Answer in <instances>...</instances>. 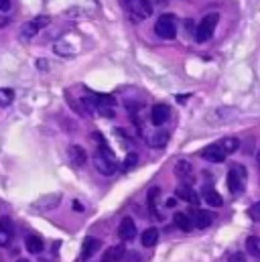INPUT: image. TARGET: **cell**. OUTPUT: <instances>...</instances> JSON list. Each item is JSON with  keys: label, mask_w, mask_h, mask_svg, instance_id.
<instances>
[{"label": "cell", "mask_w": 260, "mask_h": 262, "mask_svg": "<svg viewBox=\"0 0 260 262\" xmlns=\"http://www.w3.org/2000/svg\"><path fill=\"white\" fill-rule=\"evenodd\" d=\"M218 20H220V15L218 13H211L208 17H203V20L199 22L197 29H195V41L197 43L209 41L211 35H213V31H216V27H218Z\"/></svg>", "instance_id": "7a4b0ae2"}, {"label": "cell", "mask_w": 260, "mask_h": 262, "mask_svg": "<svg viewBox=\"0 0 260 262\" xmlns=\"http://www.w3.org/2000/svg\"><path fill=\"white\" fill-rule=\"evenodd\" d=\"M17 262H29V260H25V258H22V260H17Z\"/></svg>", "instance_id": "d590c367"}, {"label": "cell", "mask_w": 260, "mask_h": 262, "mask_svg": "<svg viewBox=\"0 0 260 262\" xmlns=\"http://www.w3.org/2000/svg\"><path fill=\"white\" fill-rule=\"evenodd\" d=\"M246 169L242 165H232L228 171V189L234 193V195H240L246 187Z\"/></svg>", "instance_id": "3957f363"}, {"label": "cell", "mask_w": 260, "mask_h": 262, "mask_svg": "<svg viewBox=\"0 0 260 262\" xmlns=\"http://www.w3.org/2000/svg\"><path fill=\"white\" fill-rule=\"evenodd\" d=\"M10 10V0H0V13H8Z\"/></svg>", "instance_id": "1f68e13d"}, {"label": "cell", "mask_w": 260, "mask_h": 262, "mask_svg": "<svg viewBox=\"0 0 260 262\" xmlns=\"http://www.w3.org/2000/svg\"><path fill=\"white\" fill-rule=\"evenodd\" d=\"M155 33L161 39H175L177 35V20L173 15H161L155 22Z\"/></svg>", "instance_id": "277c9868"}, {"label": "cell", "mask_w": 260, "mask_h": 262, "mask_svg": "<svg viewBox=\"0 0 260 262\" xmlns=\"http://www.w3.org/2000/svg\"><path fill=\"white\" fill-rule=\"evenodd\" d=\"M175 197L181 199V201L191 203V206H197V203H199V195H197V193L191 189L189 185H179V187L175 189Z\"/></svg>", "instance_id": "4fadbf2b"}, {"label": "cell", "mask_w": 260, "mask_h": 262, "mask_svg": "<svg viewBox=\"0 0 260 262\" xmlns=\"http://www.w3.org/2000/svg\"><path fill=\"white\" fill-rule=\"evenodd\" d=\"M191 220H193V226L203 230V227H209L211 222H213V213L211 211H206V210H195L191 211Z\"/></svg>", "instance_id": "7c38bea8"}, {"label": "cell", "mask_w": 260, "mask_h": 262, "mask_svg": "<svg viewBox=\"0 0 260 262\" xmlns=\"http://www.w3.org/2000/svg\"><path fill=\"white\" fill-rule=\"evenodd\" d=\"M250 218L254 222H260V203H256V206L250 208Z\"/></svg>", "instance_id": "f1b7e54d"}, {"label": "cell", "mask_w": 260, "mask_h": 262, "mask_svg": "<svg viewBox=\"0 0 260 262\" xmlns=\"http://www.w3.org/2000/svg\"><path fill=\"white\" fill-rule=\"evenodd\" d=\"M165 206H167V208H175V206H177V197H169Z\"/></svg>", "instance_id": "d6a6232c"}, {"label": "cell", "mask_w": 260, "mask_h": 262, "mask_svg": "<svg viewBox=\"0 0 260 262\" xmlns=\"http://www.w3.org/2000/svg\"><path fill=\"white\" fill-rule=\"evenodd\" d=\"M94 167L98 173L102 175H114L116 173V161H114V155H112V151L108 149V144L106 146H100L98 153L94 155Z\"/></svg>", "instance_id": "6da1fadb"}, {"label": "cell", "mask_w": 260, "mask_h": 262, "mask_svg": "<svg viewBox=\"0 0 260 262\" xmlns=\"http://www.w3.org/2000/svg\"><path fill=\"white\" fill-rule=\"evenodd\" d=\"M175 175L181 179V181H187V183H191L193 181V167H191L189 161H177L175 163Z\"/></svg>", "instance_id": "5bb4252c"}, {"label": "cell", "mask_w": 260, "mask_h": 262, "mask_svg": "<svg viewBox=\"0 0 260 262\" xmlns=\"http://www.w3.org/2000/svg\"><path fill=\"white\" fill-rule=\"evenodd\" d=\"M10 240H13V234L6 232V230H0V246L10 244Z\"/></svg>", "instance_id": "484cf974"}, {"label": "cell", "mask_w": 260, "mask_h": 262, "mask_svg": "<svg viewBox=\"0 0 260 262\" xmlns=\"http://www.w3.org/2000/svg\"><path fill=\"white\" fill-rule=\"evenodd\" d=\"M55 53H59V55H63V53H73V49L69 47V45H65V43H57V45H55Z\"/></svg>", "instance_id": "83f0119b"}, {"label": "cell", "mask_w": 260, "mask_h": 262, "mask_svg": "<svg viewBox=\"0 0 260 262\" xmlns=\"http://www.w3.org/2000/svg\"><path fill=\"white\" fill-rule=\"evenodd\" d=\"M228 262H246V258H244V254L242 252H236V254H232L230 256V260Z\"/></svg>", "instance_id": "4dcf8cb0"}, {"label": "cell", "mask_w": 260, "mask_h": 262, "mask_svg": "<svg viewBox=\"0 0 260 262\" xmlns=\"http://www.w3.org/2000/svg\"><path fill=\"white\" fill-rule=\"evenodd\" d=\"M156 240H159V230H156V227H149V230H144L142 236H140V242H142L144 248L155 246Z\"/></svg>", "instance_id": "ac0fdd59"}, {"label": "cell", "mask_w": 260, "mask_h": 262, "mask_svg": "<svg viewBox=\"0 0 260 262\" xmlns=\"http://www.w3.org/2000/svg\"><path fill=\"white\" fill-rule=\"evenodd\" d=\"M173 220H175V226L181 227L183 232H191V230H193V220H191V215H187V213H175Z\"/></svg>", "instance_id": "e0dca14e"}, {"label": "cell", "mask_w": 260, "mask_h": 262, "mask_svg": "<svg viewBox=\"0 0 260 262\" xmlns=\"http://www.w3.org/2000/svg\"><path fill=\"white\" fill-rule=\"evenodd\" d=\"M59 201H61V193H51V195L41 197L39 201L33 203L31 210H35V211H47V210L57 208V206H59Z\"/></svg>", "instance_id": "52a82bcc"}, {"label": "cell", "mask_w": 260, "mask_h": 262, "mask_svg": "<svg viewBox=\"0 0 260 262\" xmlns=\"http://www.w3.org/2000/svg\"><path fill=\"white\" fill-rule=\"evenodd\" d=\"M256 163H258V169H260V153L256 155Z\"/></svg>", "instance_id": "e575fe53"}, {"label": "cell", "mask_w": 260, "mask_h": 262, "mask_svg": "<svg viewBox=\"0 0 260 262\" xmlns=\"http://www.w3.org/2000/svg\"><path fill=\"white\" fill-rule=\"evenodd\" d=\"M0 230H6V232H10V234H13L15 226H13V222H10L8 218H0Z\"/></svg>", "instance_id": "d4e9b609"}, {"label": "cell", "mask_w": 260, "mask_h": 262, "mask_svg": "<svg viewBox=\"0 0 260 262\" xmlns=\"http://www.w3.org/2000/svg\"><path fill=\"white\" fill-rule=\"evenodd\" d=\"M118 236L122 238V240H134L137 238V224H134V220L132 218H124L122 222H120V226H118Z\"/></svg>", "instance_id": "30bf717a"}, {"label": "cell", "mask_w": 260, "mask_h": 262, "mask_svg": "<svg viewBox=\"0 0 260 262\" xmlns=\"http://www.w3.org/2000/svg\"><path fill=\"white\" fill-rule=\"evenodd\" d=\"M102 262H108V260H102Z\"/></svg>", "instance_id": "8d00e7d4"}, {"label": "cell", "mask_w": 260, "mask_h": 262, "mask_svg": "<svg viewBox=\"0 0 260 262\" xmlns=\"http://www.w3.org/2000/svg\"><path fill=\"white\" fill-rule=\"evenodd\" d=\"M102 248V242L98 240V238H92V236H87L86 240H84V246H82V260H87V258H92L98 250Z\"/></svg>", "instance_id": "9a60e30c"}, {"label": "cell", "mask_w": 260, "mask_h": 262, "mask_svg": "<svg viewBox=\"0 0 260 262\" xmlns=\"http://www.w3.org/2000/svg\"><path fill=\"white\" fill-rule=\"evenodd\" d=\"M130 13L134 15V18H149L153 15V4L149 0H132L128 4Z\"/></svg>", "instance_id": "8992f818"}, {"label": "cell", "mask_w": 260, "mask_h": 262, "mask_svg": "<svg viewBox=\"0 0 260 262\" xmlns=\"http://www.w3.org/2000/svg\"><path fill=\"white\" fill-rule=\"evenodd\" d=\"M49 22H51L49 17H35L33 20L25 22V25L20 27V39H22V41H31L33 37H37V35H39V31H41V29L49 27Z\"/></svg>", "instance_id": "5b68a950"}, {"label": "cell", "mask_w": 260, "mask_h": 262, "mask_svg": "<svg viewBox=\"0 0 260 262\" xmlns=\"http://www.w3.org/2000/svg\"><path fill=\"white\" fill-rule=\"evenodd\" d=\"M220 146L224 149L225 155H232V153H236V151L240 149V140L236 139V136H228V139H224V140L220 142Z\"/></svg>", "instance_id": "44dd1931"}, {"label": "cell", "mask_w": 260, "mask_h": 262, "mask_svg": "<svg viewBox=\"0 0 260 262\" xmlns=\"http://www.w3.org/2000/svg\"><path fill=\"white\" fill-rule=\"evenodd\" d=\"M67 158H69V163L75 169H80V167H84L87 163V155H86V151L82 149L80 144H71L69 146V151H67Z\"/></svg>", "instance_id": "9c48e42d"}, {"label": "cell", "mask_w": 260, "mask_h": 262, "mask_svg": "<svg viewBox=\"0 0 260 262\" xmlns=\"http://www.w3.org/2000/svg\"><path fill=\"white\" fill-rule=\"evenodd\" d=\"M98 114L106 118H114V108H108V106H98Z\"/></svg>", "instance_id": "4316f807"}, {"label": "cell", "mask_w": 260, "mask_h": 262, "mask_svg": "<svg viewBox=\"0 0 260 262\" xmlns=\"http://www.w3.org/2000/svg\"><path fill=\"white\" fill-rule=\"evenodd\" d=\"M225 157L228 155L224 153V149L220 144H209L201 151V158H206V161H209V163H224Z\"/></svg>", "instance_id": "ba28073f"}, {"label": "cell", "mask_w": 260, "mask_h": 262, "mask_svg": "<svg viewBox=\"0 0 260 262\" xmlns=\"http://www.w3.org/2000/svg\"><path fill=\"white\" fill-rule=\"evenodd\" d=\"M167 142H169V132H165V130L155 132L151 139H149V144L153 146V149H163Z\"/></svg>", "instance_id": "ffe728a7"}, {"label": "cell", "mask_w": 260, "mask_h": 262, "mask_svg": "<svg viewBox=\"0 0 260 262\" xmlns=\"http://www.w3.org/2000/svg\"><path fill=\"white\" fill-rule=\"evenodd\" d=\"M169 116H171V108H169L167 104H155L153 110H151V120H153V124H156V126L165 124L169 120Z\"/></svg>", "instance_id": "8fae6325"}, {"label": "cell", "mask_w": 260, "mask_h": 262, "mask_svg": "<svg viewBox=\"0 0 260 262\" xmlns=\"http://www.w3.org/2000/svg\"><path fill=\"white\" fill-rule=\"evenodd\" d=\"M27 250L31 254H41L43 252V240L39 236H29L27 238Z\"/></svg>", "instance_id": "603a6c76"}, {"label": "cell", "mask_w": 260, "mask_h": 262, "mask_svg": "<svg viewBox=\"0 0 260 262\" xmlns=\"http://www.w3.org/2000/svg\"><path fill=\"white\" fill-rule=\"evenodd\" d=\"M15 100V92L10 87H0V106H10Z\"/></svg>", "instance_id": "cb8c5ba5"}, {"label": "cell", "mask_w": 260, "mask_h": 262, "mask_svg": "<svg viewBox=\"0 0 260 262\" xmlns=\"http://www.w3.org/2000/svg\"><path fill=\"white\" fill-rule=\"evenodd\" d=\"M246 250H248V252H250L254 258L260 260V238H258V236L246 238Z\"/></svg>", "instance_id": "7402d4cb"}, {"label": "cell", "mask_w": 260, "mask_h": 262, "mask_svg": "<svg viewBox=\"0 0 260 262\" xmlns=\"http://www.w3.org/2000/svg\"><path fill=\"white\" fill-rule=\"evenodd\" d=\"M203 201H206L208 206H211V208H220L224 203L222 195L216 189H211V187H203Z\"/></svg>", "instance_id": "2e32d148"}, {"label": "cell", "mask_w": 260, "mask_h": 262, "mask_svg": "<svg viewBox=\"0 0 260 262\" xmlns=\"http://www.w3.org/2000/svg\"><path fill=\"white\" fill-rule=\"evenodd\" d=\"M124 254H126V248H124L122 244H118V246H110V248L106 250V254H104V260H108V262H116V260L124 258Z\"/></svg>", "instance_id": "d6986e66"}, {"label": "cell", "mask_w": 260, "mask_h": 262, "mask_svg": "<svg viewBox=\"0 0 260 262\" xmlns=\"http://www.w3.org/2000/svg\"><path fill=\"white\" fill-rule=\"evenodd\" d=\"M134 163H137V155H134V153H130V155L126 157V161H124V167H126V169H130V167H134Z\"/></svg>", "instance_id": "f546056e"}, {"label": "cell", "mask_w": 260, "mask_h": 262, "mask_svg": "<svg viewBox=\"0 0 260 262\" xmlns=\"http://www.w3.org/2000/svg\"><path fill=\"white\" fill-rule=\"evenodd\" d=\"M73 210H75V211H84L86 208H84V203H80V201L75 199V201H73Z\"/></svg>", "instance_id": "836d02e7"}]
</instances>
